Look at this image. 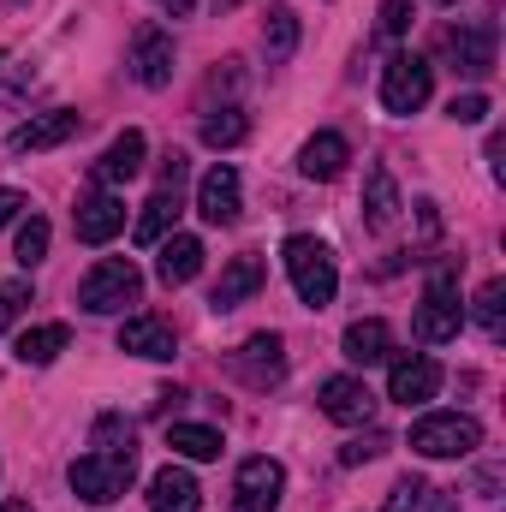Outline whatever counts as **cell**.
I'll return each mask as SVG.
<instances>
[{
  "label": "cell",
  "instance_id": "cell-12",
  "mask_svg": "<svg viewBox=\"0 0 506 512\" xmlns=\"http://www.w3.org/2000/svg\"><path fill=\"white\" fill-rule=\"evenodd\" d=\"M72 227H78V239L84 245H108V239H120L126 233V203L114 197V191H90V197H78V215H72Z\"/></svg>",
  "mask_w": 506,
  "mask_h": 512
},
{
  "label": "cell",
  "instance_id": "cell-24",
  "mask_svg": "<svg viewBox=\"0 0 506 512\" xmlns=\"http://www.w3.org/2000/svg\"><path fill=\"white\" fill-rule=\"evenodd\" d=\"M66 346H72V328H66V322H42V328L18 334V346H12V352H18V364H36V370H42V364H54Z\"/></svg>",
  "mask_w": 506,
  "mask_h": 512
},
{
  "label": "cell",
  "instance_id": "cell-3",
  "mask_svg": "<svg viewBox=\"0 0 506 512\" xmlns=\"http://www.w3.org/2000/svg\"><path fill=\"white\" fill-rule=\"evenodd\" d=\"M459 328H465L459 274H453V262H441V268L429 274V286H423V304H417V340L447 346V340H459Z\"/></svg>",
  "mask_w": 506,
  "mask_h": 512
},
{
  "label": "cell",
  "instance_id": "cell-13",
  "mask_svg": "<svg viewBox=\"0 0 506 512\" xmlns=\"http://www.w3.org/2000/svg\"><path fill=\"white\" fill-rule=\"evenodd\" d=\"M316 405L334 423H370L376 417V393L358 382V376H328V382L316 387Z\"/></svg>",
  "mask_w": 506,
  "mask_h": 512
},
{
  "label": "cell",
  "instance_id": "cell-7",
  "mask_svg": "<svg viewBox=\"0 0 506 512\" xmlns=\"http://www.w3.org/2000/svg\"><path fill=\"white\" fill-rule=\"evenodd\" d=\"M280 495H286V465L280 459L256 453V459L239 465V477H233V512H274Z\"/></svg>",
  "mask_w": 506,
  "mask_h": 512
},
{
  "label": "cell",
  "instance_id": "cell-6",
  "mask_svg": "<svg viewBox=\"0 0 506 512\" xmlns=\"http://www.w3.org/2000/svg\"><path fill=\"white\" fill-rule=\"evenodd\" d=\"M429 90H435V72L423 54H393L381 66V108L387 114H417L429 102Z\"/></svg>",
  "mask_w": 506,
  "mask_h": 512
},
{
  "label": "cell",
  "instance_id": "cell-18",
  "mask_svg": "<svg viewBox=\"0 0 506 512\" xmlns=\"http://www.w3.org/2000/svg\"><path fill=\"white\" fill-rule=\"evenodd\" d=\"M262 274H268V268H262V256H233V262H227V268H221V280H215V292H209V310H215V316H227V310H239V304H245V298H251L256 286H262Z\"/></svg>",
  "mask_w": 506,
  "mask_h": 512
},
{
  "label": "cell",
  "instance_id": "cell-31",
  "mask_svg": "<svg viewBox=\"0 0 506 512\" xmlns=\"http://www.w3.org/2000/svg\"><path fill=\"white\" fill-rule=\"evenodd\" d=\"M12 256H18V268H36V262L48 256V221H42V215H30V221L18 227V245H12Z\"/></svg>",
  "mask_w": 506,
  "mask_h": 512
},
{
  "label": "cell",
  "instance_id": "cell-28",
  "mask_svg": "<svg viewBox=\"0 0 506 512\" xmlns=\"http://www.w3.org/2000/svg\"><path fill=\"white\" fill-rule=\"evenodd\" d=\"M251 137V120L239 114V108H215L209 120H203V143L209 149H233V143H245Z\"/></svg>",
  "mask_w": 506,
  "mask_h": 512
},
{
  "label": "cell",
  "instance_id": "cell-25",
  "mask_svg": "<svg viewBox=\"0 0 506 512\" xmlns=\"http://www.w3.org/2000/svg\"><path fill=\"white\" fill-rule=\"evenodd\" d=\"M173 215H179V191H173V185H161V191L143 203V215H137V245H161V239H167V227H173Z\"/></svg>",
  "mask_w": 506,
  "mask_h": 512
},
{
  "label": "cell",
  "instance_id": "cell-34",
  "mask_svg": "<svg viewBox=\"0 0 506 512\" xmlns=\"http://www.w3.org/2000/svg\"><path fill=\"white\" fill-rule=\"evenodd\" d=\"M459 126H477V120H489V96L483 90H471V96H453V108H447Z\"/></svg>",
  "mask_w": 506,
  "mask_h": 512
},
{
  "label": "cell",
  "instance_id": "cell-5",
  "mask_svg": "<svg viewBox=\"0 0 506 512\" xmlns=\"http://www.w3.org/2000/svg\"><path fill=\"white\" fill-rule=\"evenodd\" d=\"M137 298H143V274H137L131 256H102V262L78 280V304H84L90 316H114V310H126Z\"/></svg>",
  "mask_w": 506,
  "mask_h": 512
},
{
  "label": "cell",
  "instance_id": "cell-8",
  "mask_svg": "<svg viewBox=\"0 0 506 512\" xmlns=\"http://www.w3.org/2000/svg\"><path fill=\"white\" fill-rule=\"evenodd\" d=\"M233 376L256 393H268V387L286 382V346H280V334H251L239 352H233Z\"/></svg>",
  "mask_w": 506,
  "mask_h": 512
},
{
  "label": "cell",
  "instance_id": "cell-27",
  "mask_svg": "<svg viewBox=\"0 0 506 512\" xmlns=\"http://www.w3.org/2000/svg\"><path fill=\"white\" fill-rule=\"evenodd\" d=\"M262 48H268L274 66L292 60V48H298V12H292V6H274V12H268V24H262Z\"/></svg>",
  "mask_w": 506,
  "mask_h": 512
},
{
  "label": "cell",
  "instance_id": "cell-16",
  "mask_svg": "<svg viewBox=\"0 0 506 512\" xmlns=\"http://www.w3.org/2000/svg\"><path fill=\"white\" fill-rule=\"evenodd\" d=\"M447 54L465 78H489L495 72V24H459L447 30Z\"/></svg>",
  "mask_w": 506,
  "mask_h": 512
},
{
  "label": "cell",
  "instance_id": "cell-37",
  "mask_svg": "<svg viewBox=\"0 0 506 512\" xmlns=\"http://www.w3.org/2000/svg\"><path fill=\"white\" fill-rule=\"evenodd\" d=\"M30 84H36V72H30V66H12V72H6V84H0V102H18Z\"/></svg>",
  "mask_w": 506,
  "mask_h": 512
},
{
  "label": "cell",
  "instance_id": "cell-26",
  "mask_svg": "<svg viewBox=\"0 0 506 512\" xmlns=\"http://www.w3.org/2000/svg\"><path fill=\"white\" fill-rule=\"evenodd\" d=\"M167 447L179 453V459H221V429H209V423H173L167 429Z\"/></svg>",
  "mask_w": 506,
  "mask_h": 512
},
{
  "label": "cell",
  "instance_id": "cell-19",
  "mask_svg": "<svg viewBox=\"0 0 506 512\" xmlns=\"http://www.w3.org/2000/svg\"><path fill=\"white\" fill-rule=\"evenodd\" d=\"M197 274H203V239H197V233L161 239V256H155V280H161V286H185V280H197Z\"/></svg>",
  "mask_w": 506,
  "mask_h": 512
},
{
  "label": "cell",
  "instance_id": "cell-2",
  "mask_svg": "<svg viewBox=\"0 0 506 512\" xmlns=\"http://www.w3.org/2000/svg\"><path fill=\"white\" fill-rule=\"evenodd\" d=\"M286 274H292V286H298V298L310 304V310H322V304H334V292H340V268H334V251L322 245V239H310V233H298V239H286Z\"/></svg>",
  "mask_w": 506,
  "mask_h": 512
},
{
  "label": "cell",
  "instance_id": "cell-32",
  "mask_svg": "<svg viewBox=\"0 0 506 512\" xmlns=\"http://www.w3.org/2000/svg\"><path fill=\"white\" fill-rule=\"evenodd\" d=\"M24 304H30V280H0V334L18 322Z\"/></svg>",
  "mask_w": 506,
  "mask_h": 512
},
{
  "label": "cell",
  "instance_id": "cell-23",
  "mask_svg": "<svg viewBox=\"0 0 506 512\" xmlns=\"http://www.w3.org/2000/svg\"><path fill=\"white\" fill-rule=\"evenodd\" d=\"M399 221V185L387 167H370V191H364V227L370 233H387Z\"/></svg>",
  "mask_w": 506,
  "mask_h": 512
},
{
  "label": "cell",
  "instance_id": "cell-20",
  "mask_svg": "<svg viewBox=\"0 0 506 512\" xmlns=\"http://www.w3.org/2000/svg\"><path fill=\"white\" fill-rule=\"evenodd\" d=\"M197 501H203V489L185 465H161L149 477V512H197Z\"/></svg>",
  "mask_w": 506,
  "mask_h": 512
},
{
  "label": "cell",
  "instance_id": "cell-4",
  "mask_svg": "<svg viewBox=\"0 0 506 512\" xmlns=\"http://www.w3.org/2000/svg\"><path fill=\"white\" fill-rule=\"evenodd\" d=\"M483 447V423L465 411H429L411 423V453L423 459H471Z\"/></svg>",
  "mask_w": 506,
  "mask_h": 512
},
{
  "label": "cell",
  "instance_id": "cell-42",
  "mask_svg": "<svg viewBox=\"0 0 506 512\" xmlns=\"http://www.w3.org/2000/svg\"><path fill=\"white\" fill-rule=\"evenodd\" d=\"M215 6H239V0H215Z\"/></svg>",
  "mask_w": 506,
  "mask_h": 512
},
{
  "label": "cell",
  "instance_id": "cell-17",
  "mask_svg": "<svg viewBox=\"0 0 506 512\" xmlns=\"http://www.w3.org/2000/svg\"><path fill=\"white\" fill-rule=\"evenodd\" d=\"M435 393H441V364H435V358H393V370H387V399L423 405V399H435Z\"/></svg>",
  "mask_w": 506,
  "mask_h": 512
},
{
  "label": "cell",
  "instance_id": "cell-44",
  "mask_svg": "<svg viewBox=\"0 0 506 512\" xmlns=\"http://www.w3.org/2000/svg\"><path fill=\"white\" fill-rule=\"evenodd\" d=\"M0 66H6V54H0Z\"/></svg>",
  "mask_w": 506,
  "mask_h": 512
},
{
  "label": "cell",
  "instance_id": "cell-41",
  "mask_svg": "<svg viewBox=\"0 0 506 512\" xmlns=\"http://www.w3.org/2000/svg\"><path fill=\"white\" fill-rule=\"evenodd\" d=\"M0 512H36V507H30V501H6Z\"/></svg>",
  "mask_w": 506,
  "mask_h": 512
},
{
  "label": "cell",
  "instance_id": "cell-9",
  "mask_svg": "<svg viewBox=\"0 0 506 512\" xmlns=\"http://www.w3.org/2000/svg\"><path fill=\"white\" fill-rule=\"evenodd\" d=\"M173 30H161V24H137V36H131V78L143 84V90H161L167 78H173Z\"/></svg>",
  "mask_w": 506,
  "mask_h": 512
},
{
  "label": "cell",
  "instance_id": "cell-21",
  "mask_svg": "<svg viewBox=\"0 0 506 512\" xmlns=\"http://www.w3.org/2000/svg\"><path fill=\"white\" fill-rule=\"evenodd\" d=\"M346 161H352V149H346L340 131H316V137L298 149V173H304V179H340Z\"/></svg>",
  "mask_w": 506,
  "mask_h": 512
},
{
  "label": "cell",
  "instance_id": "cell-40",
  "mask_svg": "<svg viewBox=\"0 0 506 512\" xmlns=\"http://www.w3.org/2000/svg\"><path fill=\"white\" fill-rule=\"evenodd\" d=\"M161 6H167L173 18H185V12H191V0H161Z\"/></svg>",
  "mask_w": 506,
  "mask_h": 512
},
{
  "label": "cell",
  "instance_id": "cell-30",
  "mask_svg": "<svg viewBox=\"0 0 506 512\" xmlns=\"http://www.w3.org/2000/svg\"><path fill=\"white\" fill-rule=\"evenodd\" d=\"M477 328H483L489 340L506 334V280H489V286L477 292Z\"/></svg>",
  "mask_w": 506,
  "mask_h": 512
},
{
  "label": "cell",
  "instance_id": "cell-39",
  "mask_svg": "<svg viewBox=\"0 0 506 512\" xmlns=\"http://www.w3.org/2000/svg\"><path fill=\"white\" fill-rule=\"evenodd\" d=\"M18 209H30V203H24V191H0V227H6V221H18Z\"/></svg>",
  "mask_w": 506,
  "mask_h": 512
},
{
  "label": "cell",
  "instance_id": "cell-38",
  "mask_svg": "<svg viewBox=\"0 0 506 512\" xmlns=\"http://www.w3.org/2000/svg\"><path fill=\"white\" fill-rule=\"evenodd\" d=\"M161 185H173V191L185 185V155H179V149H173V155L161 161Z\"/></svg>",
  "mask_w": 506,
  "mask_h": 512
},
{
  "label": "cell",
  "instance_id": "cell-1",
  "mask_svg": "<svg viewBox=\"0 0 506 512\" xmlns=\"http://www.w3.org/2000/svg\"><path fill=\"white\" fill-rule=\"evenodd\" d=\"M131 477H137V453H84V459H72V471H66L72 495L90 501V507H114V501H126Z\"/></svg>",
  "mask_w": 506,
  "mask_h": 512
},
{
  "label": "cell",
  "instance_id": "cell-10",
  "mask_svg": "<svg viewBox=\"0 0 506 512\" xmlns=\"http://www.w3.org/2000/svg\"><path fill=\"white\" fill-rule=\"evenodd\" d=\"M78 131H84V114L54 108V114H36V120L12 126L6 149H12V155H42V149H60V143H66V137H78Z\"/></svg>",
  "mask_w": 506,
  "mask_h": 512
},
{
  "label": "cell",
  "instance_id": "cell-11",
  "mask_svg": "<svg viewBox=\"0 0 506 512\" xmlns=\"http://www.w3.org/2000/svg\"><path fill=\"white\" fill-rule=\"evenodd\" d=\"M239 173L227 167V161H215L203 179H197V215L209 221V227H233L239 221Z\"/></svg>",
  "mask_w": 506,
  "mask_h": 512
},
{
  "label": "cell",
  "instance_id": "cell-15",
  "mask_svg": "<svg viewBox=\"0 0 506 512\" xmlns=\"http://www.w3.org/2000/svg\"><path fill=\"white\" fill-rule=\"evenodd\" d=\"M120 352L149 358V364H167V358L179 352V334H173L167 316H131L126 328H120Z\"/></svg>",
  "mask_w": 506,
  "mask_h": 512
},
{
  "label": "cell",
  "instance_id": "cell-35",
  "mask_svg": "<svg viewBox=\"0 0 506 512\" xmlns=\"http://www.w3.org/2000/svg\"><path fill=\"white\" fill-rule=\"evenodd\" d=\"M411 30V0H381V36H405Z\"/></svg>",
  "mask_w": 506,
  "mask_h": 512
},
{
  "label": "cell",
  "instance_id": "cell-33",
  "mask_svg": "<svg viewBox=\"0 0 506 512\" xmlns=\"http://www.w3.org/2000/svg\"><path fill=\"white\" fill-rule=\"evenodd\" d=\"M423 495H429V489H423V477H399V483H393V495H387V512H417Z\"/></svg>",
  "mask_w": 506,
  "mask_h": 512
},
{
  "label": "cell",
  "instance_id": "cell-36",
  "mask_svg": "<svg viewBox=\"0 0 506 512\" xmlns=\"http://www.w3.org/2000/svg\"><path fill=\"white\" fill-rule=\"evenodd\" d=\"M376 453H387V435H370V441L340 447V465H364V459H376Z\"/></svg>",
  "mask_w": 506,
  "mask_h": 512
},
{
  "label": "cell",
  "instance_id": "cell-43",
  "mask_svg": "<svg viewBox=\"0 0 506 512\" xmlns=\"http://www.w3.org/2000/svg\"><path fill=\"white\" fill-rule=\"evenodd\" d=\"M435 6H453V0H435Z\"/></svg>",
  "mask_w": 506,
  "mask_h": 512
},
{
  "label": "cell",
  "instance_id": "cell-14",
  "mask_svg": "<svg viewBox=\"0 0 506 512\" xmlns=\"http://www.w3.org/2000/svg\"><path fill=\"white\" fill-rule=\"evenodd\" d=\"M143 155H149V143H143V131H120L102 155H96V167H90V179L102 185V191H114V185H126L143 173Z\"/></svg>",
  "mask_w": 506,
  "mask_h": 512
},
{
  "label": "cell",
  "instance_id": "cell-29",
  "mask_svg": "<svg viewBox=\"0 0 506 512\" xmlns=\"http://www.w3.org/2000/svg\"><path fill=\"white\" fill-rule=\"evenodd\" d=\"M96 453H137V429H131V417L120 411H108V417H96Z\"/></svg>",
  "mask_w": 506,
  "mask_h": 512
},
{
  "label": "cell",
  "instance_id": "cell-22",
  "mask_svg": "<svg viewBox=\"0 0 506 512\" xmlns=\"http://www.w3.org/2000/svg\"><path fill=\"white\" fill-rule=\"evenodd\" d=\"M340 352H346L358 370H370V364H381V358L393 352V328H387L381 316H364V322H352V328H346Z\"/></svg>",
  "mask_w": 506,
  "mask_h": 512
}]
</instances>
